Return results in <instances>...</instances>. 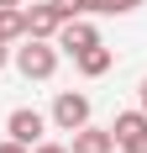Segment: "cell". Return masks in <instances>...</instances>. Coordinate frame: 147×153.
Masks as SVG:
<instances>
[{"instance_id": "cell-1", "label": "cell", "mask_w": 147, "mask_h": 153, "mask_svg": "<svg viewBox=\"0 0 147 153\" xmlns=\"http://www.w3.org/2000/svg\"><path fill=\"white\" fill-rule=\"evenodd\" d=\"M16 69H21V79H53V69H58V42L53 37H21V48L11 53Z\"/></svg>"}, {"instance_id": "cell-2", "label": "cell", "mask_w": 147, "mask_h": 153, "mask_svg": "<svg viewBox=\"0 0 147 153\" xmlns=\"http://www.w3.org/2000/svg\"><path fill=\"white\" fill-rule=\"evenodd\" d=\"M84 122H89V95L63 90L58 100H53V127H58V132H79Z\"/></svg>"}, {"instance_id": "cell-3", "label": "cell", "mask_w": 147, "mask_h": 153, "mask_svg": "<svg viewBox=\"0 0 147 153\" xmlns=\"http://www.w3.org/2000/svg\"><path fill=\"white\" fill-rule=\"evenodd\" d=\"M110 132H116L121 153H147V111H121Z\"/></svg>"}, {"instance_id": "cell-4", "label": "cell", "mask_w": 147, "mask_h": 153, "mask_svg": "<svg viewBox=\"0 0 147 153\" xmlns=\"http://www.w3.org/2000/svg\"><path fill=\"white\" fill-rule=\"evenodd\" d=\"M5 132H11L16 143L37 148V143H42V132H47V116H42V111H32V106H16L11 116H5Z\"/></svg>"}, {"instance_id": "cell-5", "label": "cell", "mask_w": 147, "mask_h": 153, "mask_svg": "<svg viewBox=\"0 0 147 153\" xmlns=\"http://www.w3.org/2000/svg\"><path fill=\"white\" fill-rule=\"evenodd\" d=\"M53 42H58L63 53H84V48L100 42V32H95V21H89V16H68V21L58 27V37H53Z\"/></svg>"}, {"instance_id": "cell-6", "label": "cell", "mask_w": 147, "mask_h": 153, "mask_svg": "<svg viewBox=\"0 0 147 153\" xmlns=\"http://www.w3.org/2000/svg\"><path fill=\"white\" fill-rule=\"evenodd\" d=\"M26 37H58V27H63V16H58V5L53 0H42V5H26Z\"/></svg>"}, {"instance_id": "cell-7", "label": "cell", "mask_w": 147, "mask_h": 153, "mask_svg": "<svg viewBox=\"0 0 147 153\" xmlns=\"http://www.w3.org/2000/svg\"><path fill=\"white\" fill-rule=\"evenodd\" d=\"M68 153H116V132H105V127H79L74 132V143H68Z\"/></svg>"}, {"instance_id": "cell-8", "label": "cell", "mask_w": 147, "mask_h": 153, "mask_svg": "<svg viewBox=\"0 0 147 153\" xmlns=\"http://www.w3.org/2000/svg\"><path fill=\"white\" fill-rule=\"evenodd\" d=\"M74 63H79V74H84V79H100L116 58H110V48H100V42H95V48H84V53H74Z\"/></svg>"}, {"instance_id": "cell-9", "label": "cell", "mask_w": 147, "mask_h": 153, "mask_svg": "<svg viewBox=\"0 0 147 153\" xmlns=\"http://www.w3.org/2000/svg\"><path fill=\"white\" fill-rule=\"evenodd\" d=\"M26 37V16L21 5H0V42H21Z\"/></svg>"}, {"instance_id": "cell-10", "label": "cell", "mask_w": 147, "mask_h": 153, "mask_svg": "<svg viewBox=\"0 0 147 153\" xmlns=\"http://www.w3.org/2000/svg\"><path fill=\"white\" fill-rule=\"evenodd\" d=\"M142 0H79V11L84 16H126V11H137Z\"/></svg>"}, {"instance_id": "cell-11", "label": "cell", "mask_w": 147, "mask_h": 153, "mask_svg": "<svg viewBox=\"0 0 147 153\" xmlns=\"http://www.w3.org/2000/svg\"><path fill=\"white\" fill-rule=\"evenodd\" d=\"M53 5H58V16H63V21H68V16H84V11H79V0H53Z\"/></svg>"}, {"instance_id": "cell-12", "label": "cell", "mask_w": 147, "mask_h": 153, "mask_svg": "<svg viewBox=\"0 0 147 153\" xmlns=\"http://www.w3.org/2000/svg\"><path fill=\"white\" fill-rule=\"evenodd\" d=\"M0 153H32V148H26V143H16V137H5V143H0Z\"/></svg>"}, {"instance_id": "cell-13", "label": "cell", "mask_w": 147, "mask_h": 153, "mask_svg": "<svg viewBox=\"0 0 147 153\" xmlns=\"http://www.w3.org/2000/svg\"><path fill=\"white\" fill-rule=\"evenodd\" d=\"M32 153H68V148H63V143H37Z\"/></svg>"}, {"instance_id": "cell-14", "label": "cell", "mask_w": 147, "mask_h": 153, "mask_svg": "<svg viewBox=\"0 0 147 153\" xmlns=\"http://www.w3.org/2000/svg\"><path fill=\"white\" fill-rule=\"evenodd\" d=\"M5 63H11V42H0V69H5Z\"/></svg>"}, {"instance_id": "cell-15", "label": "cell", "mask_w": 147, "mask_h": 153, "mask_svg": "<svg viewBox=\"0 0 147 153\" xmlns=\"http://www.w3.org/2000/svg\"><path fill=\"white\" fill-rule=\"evenodd\" d=\"M142 111H147V79H142Z\"/></svg>"}, {"instance_id": "cell-16", "label": "cell", "mask_w": 147, "mask_h": 153, "mask_svg": "<svg viewBox=\"0 0 147 153\" xmlns=\"http://www.w3.org/2000/svg\"><path fill=\"white\" fill-rule=\"evenodd\" d=\"M0 5H21V0H0Z\"/></svg>"}]
</instances>
